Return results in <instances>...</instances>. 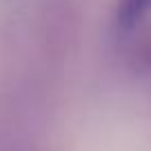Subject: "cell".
Returning a JSON list of instances; mask_svg holds the SVG:
<instances>
[{"mask_svg":"<svg viewBox=\"0 0 151 151\" xmlns=\"http://www.w3.org/2000/svg\"><path fill=\"white\" fill-rule=\"evenodd\" d=\"M151 7V0H120L118 9H116V22L120 29H131L147 9Z\"/></svg>","mask_w":151,"mask_h":151,"instance_id":"obj_1","label":"cell"}]
</instances>
